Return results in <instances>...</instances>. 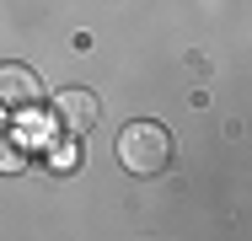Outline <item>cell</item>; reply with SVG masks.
I'll return each instance as SVG.
<instances>
[{
    "label": "cell",
    "instance_id": "cell-1",
    "mask_svg": "<svg viewBox=\"0 0 252 241\" xmlns=\"http://www.w3.org/2000/svg\"><path fill=\"white\" fill-rule=\"evenodd\" d=\"M118 166L134 172V177H161V172L172 166V134H166L161 123H151V118L129 123V129L118 134Z\"/></svg>",
    "mask_w": 252,
    "mask_h": 241
},
{
    "label": "cell",
    "instance_id": "cell-2",
    "mask_svg": "<svg viewBox=\"0 0 252 241\" xmlns=\"http://www.w3.org/2000/svg\"><path fill=\"white\" fill-rule=\"evenodd\" d=\"M43 102V81L32 64H0V113H27Z\"/></svg>",
    "mask_w": 252,
    "mask_h": 241
},
{
    "label": "cell",
    "instance_id": "cell-3",
    "mask_svg": "<svg viewBox=\"0 0 252 241\" xmlns=\"http://www.w3.org/2000/svg\"><path fill=\"white\" fill-rule=\"evenodd\" d=\"M54 113H59V123H64L70 134H92V129H97V96L81 91V86L54 96Z\"/></svg>",
    "mask_w": 252,
    "mask_h": 241
},
{
    "label": "cell",
    "instance_id": "cell-4",
    "mask_svg": "<svg viewBox=\"0 0 252 241\" xmlns=\"http://www.w3.org/2000/svg\"><path fill=\"white\" fill-rule=\"evenodd\" d=\"M22 166H27V150H22V140L0 129V172H22Z\"/></svg>",
    "mask_w": 252,
    "mask_h": 241
}]
</instances>
